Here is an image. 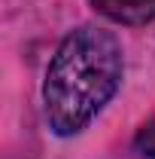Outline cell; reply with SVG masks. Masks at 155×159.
<instances>
[{"label": "cell", "instance_id": "cell-2", "mask_svg": "<svg viewBox=\"0 0 155 159\" xmlns=\"http://www.w3.org/2000/svg\"><path fill=\"white\" fill-rule=\"evenodd\" d=\"M91 6L110 21L128 28H140L155 19V0H91Z\"/></svg>", "mask_w": 155, "mask_h": 159}, {"label": "cell", "instance_id": "cell-1", "mask_svg": "<svg viewBox=\"0 0 155 159\" xmlns=\"http://www.w3.org/2000/svg\"><path fill=\"white\" fill-rule=\"evenodd\" d=\"M125 77V52L113 31L79 25L58 43L43 80L46 122L58 138L79 135L113 101Z\"/></svg>", "mask_w": 155, "mask_h": 159}, {"label": "cell", "instance_id": "cell-3", "mask_svg": "<svg viewBox=\"0 0 155 159\" xmlns=\"http://www.w3.org/2000/svg\"><path fill=\"white\" fill-rule=\"evenodd\" d=\"M134 150L143 159H155V116L146 125H140V132H137V138H134Z\"/></svg>", "mask_w": 155, "mask_h": 159}]
</instances>
